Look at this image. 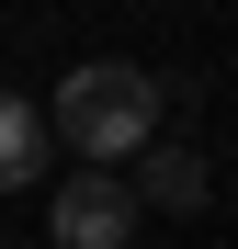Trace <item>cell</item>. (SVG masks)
<instances>
[{"instance_id":"obj_1","label":"cell","mask_w":238,"mask_h":249,"mask_svg":"<svg viewBox=\"0 0 238 249\" xmlns=\"http://www.w3.org/2000/svg\"><path fill=\"white\" fill-rule=\"evenodd\" d=\"M159 113H170V91H159L136 57H79V68L57 79L46 136L79 147V170H113V159H147V147H159Z\"/></svg>"},{"instance_id":"obj_2","label":"cell","mask_w":238,"mask_h":249,"mask_svg":"<svg viewBox=\"0 0 238 249\" xmlns=\"http://www.w3.org/2000/svg\"><path fill=\"white\" fill-rule=\"evenodd\" d=\"M46 227H57V249H125V238H136V181L79 170V181H57Z\"/></svg>"},{"instance_id":"obj_3","label":"cell","mask_w":238,"mask_h":249,"mask_svg":"<svg viewBox=\"0 0 238 249\" xmlns=\"http://www.w3.org/2000/svg\"><path fill=\"white\" fill-rule=\"evenodd\" d=\"M204 159H193V147H147L136 159V204H159V215H204Z\"/></svg>"},{"instance_id":"obj_4","label":"cell","mask_w":238,"mask_h":249,"mask_svg":"<svg viewBox=\"0 0 238 249\" xmlns=\"http://www.w3.org/2000/svg\"><path fill=\"white\" fill-rule=\"evenodd\" d=\"M46 181V113H34L23 91H0V193Z\"/></svg>"}]
</instances>
